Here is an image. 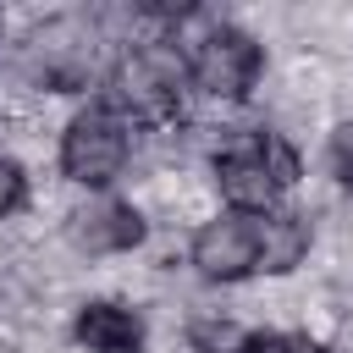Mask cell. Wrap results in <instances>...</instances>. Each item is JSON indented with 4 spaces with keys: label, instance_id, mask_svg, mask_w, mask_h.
Instances as JSON below:
<instances>
[{
    "label": "cell",
    "instance_id": "6da1fadb",
    "mask_svg": "<svg viewBox=\"0 0 353 353\" xmlns=\"http://www.w3.org/2000/svg\"><path fill=\"white\" fill-rule=\"evenodd\" d=\"M182 83H188V61L176 44H138L116 61V99L143 121L171 116Z\"/></svg>",
    "mask_w": 353,
    "mask_h": 353
},
{
    "label": "cell",
    "instance_id": "7a4b0ae2",
    "mask_svg": "<svg viewBox=\"0 0 353 353\" xmlns=\"http://www.w3.org/2000/svg\"><path fill=\"white\" fill-rule=\"evenodd\" d=\"M121 165H127V121L105 105L72 116V127L61 138V171L83 188H105L121 176Z\"/></svg>",
    "mask_w": 353,
    "mask_h": 353
},
{
    "label": "cell",
    "instance_id": "3957f363",
    "mask_svg": "<svg viewBox=\"0 0 353 353\" xmlns=\"http://www.w3.org/2000/svg\"><path fill=\"white\" fill-rule=\"evenodd\" d=\"M188 77L210 99H243L259 77V44L237 28H215V33H204L199 55L188 61Z\"/></svg>",
    "mask_w": 353,
    "mask_h": 353
},
{
    "label": "cell",
    "instance_id": "277c9868",
    "mask_svg": "<svg viewBox=\"0 0 353 353\" xmlns=\"http://www.w3.org/2000/svg\"><path fill=\"white\" fill-rule=\"evenodd\" d=\"M254 259H259V221H254V215L226 210V215H215V221L193 237V265H199L210 281H237V276L254 270Z\"/></svg>",
    "mask_w": 353,
    "mask_h": 353
},
{
    "label": "cell",
    "instance_id": "5b68a950",
    "mask_svg": "<svg viewBox=\"0 0 353 353\" xmlns=\"http://www.w3.org/2000/svg\"><path fill=\"white\" fill-rule=\"evenodd\" d=\"M66 237H72L77 254H121V248H132V243L143 237V221H138L132 204L94 199V204H83V210H72Z\"/></svg>",
    "mask_w": 353,
    "mask_h": 353
},
{
    "label": "cell",
    "instance_id": "8992f818",
    "mask_svg": "<svg viewBox=\"0 0 353 353\" xmlns=\"http://www.w3.org/2000/svg\"><path fill=\"white\" fill-rule=\"evenodd\" d=\"M215 182H221V199L237 210V215H270V204H276V182H270V171L259 165V154H254V143L248 149H232V154H221V165H215Z\"/></svg>",
    "mask_w": 353,
    "mask_h": 353
},
{
    "label": "cell",
    "instance_id": "52a82bcc",
    "mask_svg": "<svg viewBox=\"0 0 353 353\" xmlns=\"http://www.w3.org/2000/svg\"><path fill=\"white\" fill-rule=\"evenodd\" d=\"M77 342L88 353H143V325L121 303H88L77 314Z\"/></svg>",
    "mask_w": 353,
    "mask_h": 353
},
{
    "label": "cell",
    "instance_id": "ba28073f",
    "mask_svg": "<svg viewBox=\"0 0 353 353\" xmlns=\"http://www.w3.org/2000/svg\"><path fill=\"white\" fill-rule=\"evenodd\" d=\"M303 254H309V226H303V215L270 210V215L259 221V259H254V270L287 276L292 265H303Z\"/></svg>",
    "mask_w": 353,
    "mask_h": 353
},
{
    "label": "cell",
    "instance_id": "9c48e42d",
    "mask_svg": "<svg viewBox=\"0 0 353 353\" xmlns=\"http://www.w3.org/2000/svg\"><path fill=\"white\" fill-rule=\"evenodd\" d=\"M254 154H259V165L270 171V182H276V188H292V182H298V154H292V143H287V138L259 132V138H254Z\"/></svg>",
    "mask_w": 353,
    "mask_h": 353
},
{
    "label": "cell",
    "instance_id": "30bf717a",
    "mask_svg": "<svg viewBox=\"0 0 353 353\" xmlns=\"http://www.w3.org/2000/svg\"><path fill=\"white\" fill-rule=\"evenodd\" d=\"M243 342H248V336H243L232 320H204V325L193 331V347H199V353H243Z\"/></svg>",
    "mask_w": 353,
    "mask_h": 353
},
{
    "label": "cell",
    "instance_id": "8fae6325",
    "mask_svg": "<svg viewBox=\"0 0 353 353\" xmlns=\"http://www.w3.org/2000/svg\"><path fill=\"white\" fill-rule=\"evenodd\" d=\"M22 193H28V182H22V165L17 160H0V221L22 204Z\"/></svg>",
    "mask_w": 353,
    "mask_h": 353
},
{
    "label": "cell",
    "instance_id": "7c38bea8",
    "mask_svg": "<svg viewBox=\"0 0 353 353\" xmlns=\"http://www.w3.org/2000/svg\"><path fill=\"white\" fill-rule=\"evenodd\" d=\"M331 165H336V176L353 188V121H342V127L331 132Z\"/></svg>",
    "mask_w": 353,
    "mask_h": 353
},
{
    "label": "cell",
    "instance_id": "4fadbf2b",
    "mask_svg": "<svg viewBox=\"0 0 353 353\" xmlns=\"http://www.w3.org/2000/svg\"><path fill=\"white\" fill-rule=\"evenodd\" d=\"M281 353H325V347L309 342V336H281Z\"/></svg>",
    "mask_w": 353,
    "mask_h": 353
}]
</instances>
